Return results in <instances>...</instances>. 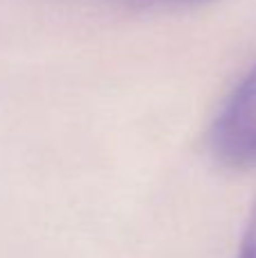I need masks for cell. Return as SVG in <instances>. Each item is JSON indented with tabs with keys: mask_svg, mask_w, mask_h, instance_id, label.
Instances as JSON below:
<instances>
[{
	"mask_svg": "<svg viewBox=\"0 0 256 258\" xmlns=\"http://www.w3.org/2000/svg\"><path fill=\"white\" fill-rule=\"evenodd\" d=\"M209 145L216 161L227 168H256V66L218 113Z\"/></svg>",
	"mask_w": 256,
	"mask_h": 258,
	"instance_id": "6da1fadb",
	"label": "cell"
},
{
	"mask_svg": "<svg viewBox=\"0 0 256 258\" xmlns=\"http://www.w3.org/2000/svg\"><path fill=\"white\" fill-rule=\"evenodd\" d=\"M238 258H256V200H254L252 209H249L247 222H245V229H243Z\"/></svg>",
	"mask_w": 256,
	"mask_h": 258,
	"instance_id": "7a4b0ae2",
	"label": "cell"
}]
</instances>
